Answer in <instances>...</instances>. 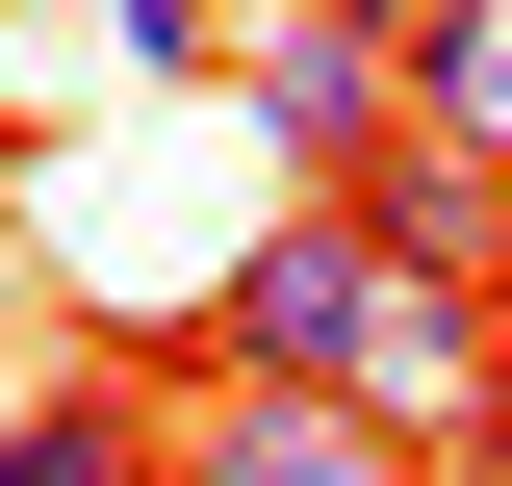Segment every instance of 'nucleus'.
Returning a JSON list of instances; mask_svg holds the SVG:
<instances>
[{
	"label": "nucleus",
	"instance_id": "39448f33",
	"mask_svg": "<svg viewBox=\"0 0 512 486\" xmlns=\"http://www.w3.org/2000/svg\"><path fill=\"white\" fill-rule=\"evenodd\" d=\"M0 486H154V410L128 384H52V410L0 435Z\"/></svg>",
	"mask_w": 512,
	"mask_h": 486
},
{
	"label": "nucleus",
	"instance_id": "f03ea898",
	"mask_svg": "<svg viewBox=\"0 0 512 486\" xmlns=\"http://www.w3.org/2000/svg\"><path fill=\"white\" fill-rule=\"evenodd\" d=\"M231 103L282 128V180H308V205H359L384 154H410V52H384V0H282V26L231 52Z\"/></svg>",
	"mask_w": 512,
	"mask_h": 486
},
{
	"label": "nucleus",
	"instance_id": "423d86ee",
	"mask_svg": "<svg viewBox=\"0 0 512 486\" xmlns=\"http://www.w3.org/2000/svg\"><path fill=\"white\" fill-rule=\"evenodd\" d=\"M103 26H128V52H154V77H205V0H103Z\"/></svg>",
	"mask_w": 512,
	"mask_h": 486
},
{
	"label": "nucleus",
	"instance_id": "f257e3e1",
	"mask_svg": "<svg viewBox=\"0 0 512 486\" xmlns=\"http://www.w3.org/2000/svg\"><path fill=\"white\" fill-rule=\"evenodd\" d=\"M231 384H308V410H384V435H512V307H461L436 256H384L359 205H282L205 307Z\"/></svg>",
	"mask_w": 512,
	"mask_h": 486
},
{
	"label": "nucleus",
	"instance_id": "20e7f679",
	"mask_svg": "<svg viewBox=\"0 0 512 486\" xmlns=\"http://www.w3.org/2000/svg\"><path fill=\"white\" fill-rule=\"evenodd\" d=\"M384 52H410V128L512 180V0H384Z\"/></svg>",
	"mask_w": 512,
	"mask_h": 486
},
{
	"label": "nucleus",
	"instance_id": "7ed1b4c3",
	"mask_svg": "<svg viewBox=\"0 0 512 486\" xmlns=\"http://www.w3.org/2000/svg\"><path fill=\"white\" fill-rule=\"evenodd\" d=\"M154 486H410V435L308 410V384H205V435H154Z\"/></svg>",
	"mask_w": 512,
	"mask_h": 486
}]
</instances>
